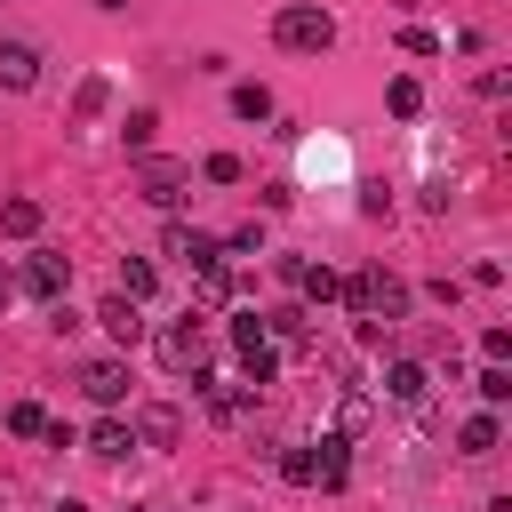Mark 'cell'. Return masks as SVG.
Listing matches in <instances>:
<instances>
[{
	"mask_svg": "<svg viewBox=\"0 0 512 512\" xmlns=\"http://www.w3.org/2000/svg\"><path fill=\"white\" fill-rule=\"evenodd\" d=\"M296 288H304V304H336V296H344V272H328V264H296Z\"/></svg>",
	"mask_w": 512,
	"mask_h": 512,
	"instance_id": "cell-16",
	"label": "cell"
},
{
	"mask_svg": "<svg viewBox=\"0 0 512 512\" xmlns=\"http://www.w3.org/2000/svg\"><path fill=\"white\" fill-rule=\"evenodd\" d=\"M200 176H208V184H240L248 168H240V152H208V160H200Z\"/></svg>",
	"mask_w": 512,
	"mask_h": 512,
	"instance_id": "cell-25",
	"label": "cell"
},
{
	"mask_svg": "<svg viewBox=\"0 0 512 512\" xmlns=\"http://www.w3.org/2000/svg\"><path fill=\"white\" fill-rule=\"evenodd\" d=\"M272 40H280L288 56H320V48L336 40V16H328L320 0H288V8L272 16Z\"/></svg>",
	"mask_w": 512,
	"mask_h": 512,
	"instance_id": "cell-2",
	"label": "cell"
},
{
	"mask_svg": "<svg viewBox=\"0 0 512 512\" xmlns=\"http://www.w3.org/2000/svg\"><path fill=\"white\" fill-rule=\"evenodd\" d=\"M8 296H16V280H8V272H0V304H8Z\"/></svg>",
	"mask_w": 512,
	"mask_h": 512,
	"instance_id": "cell-34",
	"label": "cell"
},
{
	"mask_svg": "<svg viewBox=\"0 0 512 512\" xmlns=\"http://www.w3.org/2000/svg\"><path fill=\"white\" fill-rule=\"evenodd\" d=\"M232 112H240V120H272V88H264V80H240V88H232Z\"/></svg>",
	"mask_w": 512,
	"mask_h": 512,
	"instance_id": "cell-22",
	"label": "cell"
},
{
	"mask_svg": "<svg viewBox=\"0 0 512 512\" xmlns=\"http://www.w3.org/2000/svg\"><path fill=\"white\" fill-rule=\"evenodd\" d=\"M184 184H192V160H168V152H144V160H136V192H144L152 208H176Z\"/></svg>",
	"mask_w": 512,
	"mask_h": 512,
	"instance_id": "cell-3",
	"label": "cell"
},
{
	"mask_svg": "<svg viewBox=\"0 0 512 512\" xmlns=\"http://www.w3.org/2000/svg\"><path fill=\"white\" fill-rule=\"evenodd\" d=\"M104 104H112V80H104V72H88V80L72 88V120H104Z\"/></svg>",
	"mask_w": 512,
	"mask_h": 512,
	"instance_id": "cell-19",
	"label": "cell"
},
{
	"mask_svg": "<svg viewBox=\"0 0 512 512\" xmlns=\"http://www.w3.org/2000/svg\"><path fill=\"white\" fill-rule=\"evenodd\" d=\"M456 448H464V456H496V448H504V424H496V408H480V416H464V432H456Z\"/></svg>",
	"mask_w": 512,
	"mask_h": 512,
	"instance_id": "cell-14",
	"label": "cell"
},
{
	"mask_svg": "<svg viewBox=\"0 0 512 512\" xmlns=\"http://www.w3.org/2000/svg\"><path fill=\"white\" fill-rule=\"evenodd\" d=\"M424 392H432V376H424L416 360H392V368H384V400H400V408H416Z\"/></svg>",
	"mask_w": 512,
	"mask_h": 512,
	"instance_id": "cell-13",
	"label": "cell"
},
{
	"mask_svg": "<svg viewBox=\"0 0 512 512\" xmlns=\"http://www.w3.org/2000/svg\"><path fill=\"white\" fill-rule=\"evenodd\" d=\"M384 104H392V112H400V120H416V112H424V88H416V80H408V72H400V80H392V88H384Z\"/></svg>",
	"mask_w": 512,
	"mask_h": 512,
	"instance_id": "cell-24",
	"label": "cell"
},
{
	"mask_svg": "<svg viewBox=\"0 0 512 512\" xmlns=\"http://www.w3.org/2000/svg\"><path fill=\"white\" fill-rule=\"evenodd\" d=\"M0 232H8V240H32V232H40V200H24V192L0 200Z\"/></svg>",
	"mask_w": 512,
	"mask_h": 512,
	"instance_id": "cell-20",
	"label": "cell"
},
{
	"mask_svg": "<svg viewBox=\"0 0 512 512\" xmlns=\"http://www.w3.org/2000/svg\"><path fill=\"white\" fill-rule=\"evenodd\" d=\"M480 352H488V360L504 368V360H512V328H488V336H480Z\"/></svg>",
	"mask_w": 512,
	"mask_h": 512,
	"instance_id": "cell-32",
	"label": "cell"
},
{
	"mask_svg": "<svg viewBox=\"0 0 512 512\" xmlns=\"http://www.w3.org/2000/svg\"><path fill=\"white\" fill-rule=\"evenodd\" d=\"M264 336H272V344H296V352H304V344H312V320H304L296 304H280V312H264Z\"/></svg>",
	"mask_w": 512,
	"mask_h": 512,
	"instance_id": "cell-17",
	"label": "cell"
},
{
	"mask_svg": "<svg viewBox=\"0 0 512 512\" xmlns=\"http://www.w3.org/2000/svg\"><path fill=\"white\" fill-rule=\"evenodd\" d=\"M224 256H264V224H232L224 232Z\"/></svg>",
	"mask_w": 512,
	"mask_h": 512,
	"instance_id": "cell-26",
	"label": "cell"
},
{
	"mask_svg": "<svg viewBox=\"0 0 512 512\" xmlns=\"http://www.w3.org/2000/svg\"><path fill=\"white\" fill-rule=\"evenodd\" d=\"M152 344H160V360H168L176 376H192V368H208V328H200L192 312H184V320H168V328H160Z\"/></svg>",
	"mask_w": 512,
	"mask_h": 512,
	"instance_id": "cell-5",
	"label": "cell"
},
{
	"mask_svg": "<svg viewBox=\"0 0 512 512\" xmlns=\"http://www.w3.org/2000/svg\"><path fill=\"white\" fill-rule=\"evenodd\" d=\"M344 472H352V440L328 432V440L312 448V488H344Z\"/></svg>",
	"mask_w": 512,
	"mask_h": 512,
	"instance_id": "cell-11",
	"label": "cell"
},
{
	"mask_svg": "<svg viewBox=\"0 0 512 512\" xmlns=\"http://www.w3.org/2000/svg\"><path fill=\"white\" fill-rule=\"evenodd\" d=\"M192 392H200V408H208L216 424H232V416H248V408H256V392H248V384H224V376H208V368H192Z\"/></svg>",
	"mask_w": 512,
	"mask_h": 512,
	"instance_id": "cell-6",
	"label": "cell"
},
{
	"mask_svg": "<svg viewBox=\"0 0 512 512\" xmlns=\"http://www.w3.org/2000/svg\"><path fill=\"white\" fill-rule=\"evenodd\" d=\"M200 296L224 304V296H232V264H208V272H200Z\"/></svg>",
	"mask_w": 512,
	"mask_h": 512,
	"instance_id": "cell-29",
	"label": "cell"
},
{
	"mask_svg": "<svg viewBox=\"0 0 512 512\" xmlns=\"http://www.w3.org/2000/svg\"><path fill=\"white\" fill-rule=\"evenodd\" d=\"M152 128H160V112H152V104H136V112L120 120V144H128V152L144 160V152H152Z\"/></svg>",
	"mask_w": 512,
	"mask_h": 512,
	"instance_id": "cell-21",
	"label": "cell"
},
{
	"mask_svg": "<svg viewBox=\"0 0 512 512\" xmlns=\"http://www.w3.org/2000/svg\"><path fill=\"white\" fill-rule=\"evenodd\" d=\"M280 480H288V488H312V448H288V456H280Z\"/></svg>",
	"mask_w": 512,
	"mask_h": 512,
	"instance_id": "cell-28",
	"label": "cell"
},
{
	"mask_svg": "<svg viewBox=\"0 0 512 512\" xmlns=\"http://www.w3.org/2000/svg\"><path fill=\"white\" fill-rule=\"evenodd\" d=\"M16 280H24L40 304H64V288H72V256H64V248H32V256L16 264Z\"/></svg>",
	"mask_w": 512,
	"mask_h": 512,
	"instance_id": "cell-4",
	"label": "cell"
},
{
	"mask_svg": "<svg viewBox=\"0 0 512 512\" xmlns=\"http://www.w3.org/2000/svg\"><path fill=\"white\" fill-rule=\"evenodd\" d=\"M40 80V48L32 40H0V88H32Z\"/></svg>",
	"mask_w": 512,
	"mask_h": 512,
	"instance_id": "cell-12",
	"label": "cell"
},
{
	"mask_svg": "<svg viewBox=\"0 0 512 512\" xmlns=\"http://www.w3.org/2000/svg\"><path fill=\"white\" fill-rule=\"evenodd\" d=\"M96 8H104V16H120V8H128V0H96Z\"/></svg>",
	"mask_w": 512,
	"mask_h": 512,
	"instance_id": "cell-33",
	"label": "cell"
},
{
	"mask_svg": "<svg viewBox=\"0 0 512 512\" xmlns=\"http://www.w3.org/2000/svg\"><path fill=\"white\" fill-rule=\"evenodd\" d=\"M400 48H408V56H440V32H424V24H408V32H400Z\"/></svg>",
	"mask_w": 512,
	"mask_h": 512,
	"instance_id": "cell-31",
	"label": "cell"
},
{
	"mask_svg": "<svg viewBox=\"0 0 512 512\" xmlns=\"http://www.w3.org/2000/svg\"><path fill=\"white\" fill-rule=\"evenodd\" d=\"M128 448H136V432H128V424H120V416H104V424H96V432H88V456H104V464H120V456H128Z\"/></svg>",
	"mask_w": 512,
	"mask_h": 512,
	"instance_id": "cell-18",
	"label": "cell"
},
{
	"mask_svg": "<svg viewBox=\"0 0 512 512\" xmlns=\"http://www.w3.org/2000/svg\"><path fill=\"white\" fill-rule=\"evenodd\" d=\"M232 344H240V352H248V344H272V336H264V312H240V320H232Z\"/></svg>",
	"mask_w": 512,
	"mask_h": 512,
	"instance_id": "cell-30",
	"label": "cell"
},
{
	"mask_svg": "<svg viewBox=\"0 0 512 512\" xmlns=\"http://www.w3.org/2000/svg\"><path fill=\"white\" fill-rule=\"evenodd\" d=\"M96 328H104L112 344H144V312H136L128 296H104V304H96Z\"/></svg>",
	"mask_w": 512,
	"mask_h": 512,
	"instance_id": "cell-10",
	"label": "cell"
},
{
	"mask_svg": "<svg viewBox=\"0 0 512 512\" xmlns=\"http://www.w3.org/2000/svg\"><path fill=\"white\" fill-rule=\"evenodd\" d=\"M128 432H136V448H176V440H184V416H176L168 400H144V408L128 416Z\"/></svg>",
	"mask_w": 512,
	"mask_h": 512,
	"instance_id": "cell-8",
	"label": "cell"
},
{
	"mask_svg": "<svg viewBox=\"0 0 512 512\" xmlns=\"http://www.w3.org/2000/svg\"><path fill=\"white\" fill-rule=\"evenodd\" d=\"M80 392L96 408H120L128 400V360H80Z\"/></svg>",
	"mask_w": 512,
	"mask_h": 512,
	"instance_id": "cell-9",
	"label": "cell"
},
{
	"mask_svg": "<svg viewBox=\"0 0 512 512\" xmlns=\"http://www.w3.org/2000/svg\"><path fill=\"white\" fill-rule=\"evenodd\" d=\"M8 432H16V440H40V432H48V408H40V400H16V408H8Z\"/></svg>",
	"mask_w": 512,
	"mask_h": 512,
	"instance_id": "cell-23",
	"label": "cell"
},
{
	"mask_svg": "<svg viewBox=\"0 0 512 512\" xmlns=\"http://www.w3.org/2000/svg\"><path fill=\"white\" fill-rule=\"evenodd\" d=\"M152 288H160V272H152V256H120V288H112V296H128V304H144Z\"/></svg>",
	"mask_w": 512,
	"mask_h": 512,
	"instance_id": "cell-15",
	"label": "cell"
},
{
	"mask_svg": "<svg viewBox=\"0 0 512 512\" xmlns=\"http://www.w3.org/2000/svg\"><path fill=\"white\" fill-rule=\"evenodd\" d=\"M56 512H88V504H72V496H64V504H56Z\"/></svg>",
	"mask_w": 512,
	"mask_h": 512,
	"instance_id": "cell-35",
	"label": "cell"
},
{
	"mask_svg": "<svg viewBox=\"0 0 512 512\" xmlns=\"http://www.w3.org/2000/svg\"><path fill=\"white\" fill-rule=\"evenodd\" d=\"M136 512H168V504H136Z\"/></svg>",
	"mask_w": 512,
	"mask_h": 512,
	"instance_id": "cell-36",
	"label": "cell"
},
{
	"mask_svg": "<svg viewBox=\"0 0 512 512\" xmlns=\"http://www.w3.org/2000/svg\"><path fill=\"white\" fill-rule=\"evenodd\" d=\"M344 304H352L360 320L392 328V320H408V280H400V272H384V264H368V272H352V280H344Z\"/></svg>",
	"mask_w": 512,
	"mask_h": 512,
	"instance_id": "cell-1",
	"label": "cell"
},
{
	"mask_svg": "<svg viewBox=\"0 0 512 512\" xmlns=\"http://www.w3.org/2000/svg\"><path fill=\"white\" fill-rule=\"evenodd\" d=\"M480 400H488V408H504V400H512V368H496V360H488V368H480Z\"/></svg>",
	"mask_w": 512,
	"mask_h": 512,
	"instance_id": "cell-27",
	"label": "cell"
},
{
	"mask_svg": "<svg viewBox=\"0 0 512 512\" xmlns=\"http://www.w3.org/2000/svg\"><path fill=\"white\" fill-rule=\"evenodd\" d=\"M176 264H192V272H208V264H224V240L216 232H200V224H168V240H160Z\"/></svg>",
	"mask_w": 512,
	"mask_h": 512,
	"instance_id": "cell-7",
	"label": "cell"
}]
</instances>
